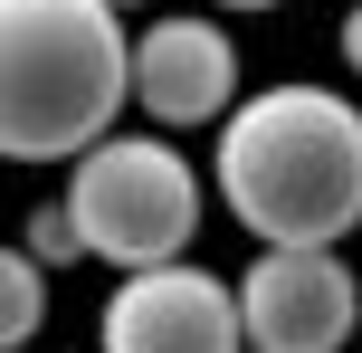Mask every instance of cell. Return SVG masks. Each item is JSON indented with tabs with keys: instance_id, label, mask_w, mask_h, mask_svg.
<instances>
[{
	"instance_id": "6da1fadb",
	"label": "cell",
	"mask_w": 362,
	"mask_h": 353,
	"mask_svg": "<svg viewBox=\"0 0 362 353\" xmlns=\"http://www.w3.org/2000/svg\"><path fill=\"white\" fill-rule=\"evenodd\" d=\"M210 182L257 248H344L362 229V105L334 86H267L219 125Z\"/></svg>"
},
{
	"instance_id": "7a4b0ae2",
	"label": "cell",
	"mask_w": 362,
	"mask_h": 353,
	"mask_svg": "<svg viewBox=\"0 0 362 353\" xmlns=\"http://www.w3.org/2000/svg\"><path fill=\"white\" fill-rule=\"evenodd\" d=\"M115 0H0V144L10 163H76L134 96Z\"/></svg>"
},
{
	"instance_id": "3957f363",
	"label": "cell",
	"mask_w": 362,
	"mask_h": 353,
	"mask_svg": "<svg viewBox=\"0 0 362 353\" xmlns=\"http://www.w3.org/2000/svg\"><path fill=\"white\" fill-rule=\"evenodd\" d=\"M67 210L86 229V258H105L115 277L172 267L200 229V172L172 134H105L67 163Z\"/></svg>"
},
{
	"instance_id": "277c9868",
	"label": "cell",
	"mask_w": 362,
	"mask_h": 353,
	"mask_svg": "<svg viewBox=\"0 0 362 353\" xmlns=\"http://www.w3.org/2000/svg\"><path fill=\"white\" fill-rule=\"evenodd\" d=\"M95 353H248L238 287L210 277V267H191V258L134 267L95 306Z\"/></svg>"
},
{
	"instance_id": "5b68a950",
	"label": "cell",
	"mask_w": 362,
	"mask_h": 353,
	"mask_svg": "<svg viewBox=\"0 0 362 353\" xmlns=\"http://www.w3.org/2000/svg\"><path fill=\"white\" fill-rule=\"evenodd\" d=\"M248 353H353L362 335V277L334 248H267L238 277Z\"/></svg>"
},
{
	"instance_id": "8992f818",
	"label": "cell",
	"mask_w": 362,
	"mask_h": 353,
	"mask_svg": "<svg viewBox=\"0 0 362 353\" xmlns=\"http://www.w3.org/2000/svg\"><path fill=\"white\" fill-rule=\"evenodd\" d=\"M134 105L153 115V134H191V125H229L238 115V38L210 19H153L134 38Z\"/></svg>"
},
{
	"instance_id": "52a82bcc",
	"label": "cell",
	"mask_w": 362,
	"mask_h": 353,
	"mask_svg": "<svg viewBox=\"0 0 362 353\" xmlns=\"http://www.w3.org/2000/svg\"><path fill=\"white\" fill-rule=\"evenodd\" d=\"M38 316H48V258H38V248H10V258H0V344H29L38 335Z\"/></svg>"
},
{
	"instance_id": "ba28073f",
	"label": "cell",
	"mask_w": 362,
	"mask_h": 353,
	"mask_svg": "<svg viewBox=\"0 0 362 353\" xmlns=\"http://www.w3.org/2000/svg\"><path fill=\"white\" fill-rule=\"evenodd\" d=\"M29 248H38L48 267L86 258V229H76V210H67V201H38V210H29Z\"/></svg>"
},
{
	"instance_id": "9c48e42d",
	"label": "cell",
	"mask_w": 362,
	"mask_h": 353,
	"mask_svg": "<svg viewBox=\"0 0 362 353\" xmlns=\"http://www.w3.org/2000/svg\"><path fill=\"white\" fill-rule=\"evenodd\" d=\"M334 48H344V67L362 76V0H353V10H344V19H334Z\"/></svg>"
},
{
	"instance_id": "30bf717a",
	"label": "cell",
	"mask_w": 362,
	"mask_h": 353,
	"mask_svg": "<svg viewBox=\"0 0 362 353\" xmlns=\"http://www.w3.org/2000/svg\"><path fill=\"white\" fill-rule=\"evenodd\" d=\"M219 10H286V0H219Z\"/></svg>"
},
{
	"instance_id": "8fae6325",
	"label": "cell",
	"mask_w": 362,
	"mask_h": 353,
	"mask_svg": "<svg viewBox=\"0 0 362 353\" xmlns=\"http://www.w3.org/2000/svg\"><path fill=\"white\" fill-rule=\"evenodd\" d=\"M115 10H134V0H115Z\"/></svg>"
}]
</instances>
